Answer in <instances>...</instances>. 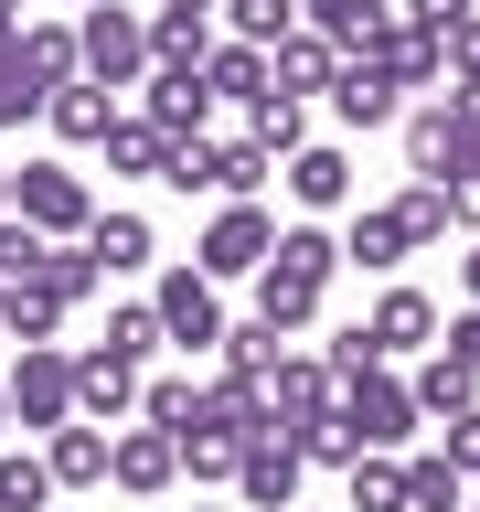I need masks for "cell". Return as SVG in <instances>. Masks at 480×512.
I'll return each instance as SVG.
<instances>
[{"instance_id": "1", "label": "cell", "mask_w": 480, "mask_h": 512, "mask_svg": "<svg viewBox=\"0 0 480 512\" xmlns=\"http://www.w3.org/2000/svg\"><path fill=\"white\" fill-rule=\"evenodd\" d=\"M267 171H288L278 150H267V139H246V128H235V139H192L182 160H171V192H214V203H256V192H267Z\"/></svg>"}, {"instance_id": "2", "label": "cell", "mask_w": 480, "mask_h": 512, "mask_svg": "<svg viewBox=\"0 0 480 512\" xmlns=\"http://www.w3.org/2000/svg\"><path fill=\"white\" fill-rule=\"evenodd\" d=\"M11 214L43 224L54 246H75V235H96V214H107V203L86 192V171H75V160H22V171H11Z\"/></svg>"}, {"instance_id": "3", "label": "cell", "mask_w": 480, "mask_h": 512, "mask_svg": "<svg viewBox=\"0 0 480 512\" xmlns=\"http://www.w3.org/2000/svg\"><path fill=\"white\" fill-rule=\"evenodd\" d=\"M11 416H22V438H54V427H75L86 416V395H75V352L64 342H22V363H11Z\"/></svg>"}, {"instance_id": "4", "label": "cell", "mask_w": 480, "mask_h": 512, "mask_svg": "<svg viewBox=\"0 0 480 512\" xmlns=\"http://www.w3.org/2000/svg\"><path fill=\"white\" fill-rule=\"evenodd\" d=\"M342 416L363 448H406L416 427H427V406H416V374H395V363H363V374H342Z\"/></svg>"}, {"instance_id": "5", "label": "cell", "mask_w": 480, "mask_h": 512, "mask_svg": "<svg viewBox=\"0 0 480 512\" xmlns=\"http://www.w3.org/2000/svg\"><path fill=\"white\" fill-rule=\"evenodd\" d=\"M75 32H86V75H96V86H150V75H160L150 11H128V0H96Z\"/></svg>"}, {"instance_id": "6", "label": "cell", "mask_w": 480, "mask_h": 512, "mask_svg": "<svg viewBox=\"0 0 480 512\" xmlns=\"http://www.w3.org/2000/svg\"><path fill=\"white\" fill-rule=\"evenodd\" d=\"M278 235L288 224L267 214V203H214V224H203V246H192V267L203 278H267V256H278Z\"/></svg>"}, {"instance_id": "7", "label": "cell", "mask_w": 480, "mask_h": 512, "mask_svg": "<svg viewBox=\"0 0 480 512\" xmlns=\"http://www.w3.org/2000/svg\"><path fill=\"white\" fill-rule=\"evenodd\" d=\"M150 299H160V331H171V342L182 352H224V331H235V320H224V278H203V267H160L150 278Z\"/></svg>"}, {"instance_id": "8", "label": "cell", "mask_w": 480, "mask_h": 512, "mask_svg": "<svg viewBox=\"0 0 480 512\" xmlns=\"http://www.w3.org/2000/svg\"><path fill=\"white\" fill-rule=\"evenodd\" d=\"M267 406H278V438L320 427V416H342V374H331V352H288L278 374H267Z\"/></svg>"}, {"instance_id": "9", "label": "cell", "mask_w": 480, "mask_h": 512, "mask_svg": "<svg viewBox=\"0 0 480 512\" xmlns=\"http://www.w3.org/2000/svg\"><path fill=\"white\" fill-rule=\"evenodd\" d=\"M214 107H224V96L203 86V64H160L150 86H139V118H160L182 150H192V139H214Z\"/></svg>"}, {"instance_id": "10", "label": "cell", "mask_w": 480, "mask_h": 512, "mask_svg": "<svg viewBox=\"0 0 480 512\" xmlns=\"http://www.w3.org/2000/svg\"><path fill=\"white\" fill-rule=\"evenodd\" d=\"M299 470H310L299 438H256L235 459V512H299Z\"/></svg>"}, {"instance_id": "11", "label": "cell", "mask_w": 480, "mask_h": 512, "mask_svg": "<svg viewBox=\"0 0 480 512\" xmlns=\"http://www.w3.org/2000/svg\"><path fill=\"white\" fill-rule=\"evenodd\" d=\"M331 118H342V128H406V86L384 75V54H342V75H331Z\"/></svg>"}, {"instance_id": "12", "label": "cell", "mask_w": 480, "mask_h": 512, "mask_svg": "<svg viewBox=\"0 0 480 512\" xmlns=\"http://www.w3.org/2000/svg\"><path fill=\"white\" fill-rule=\"evenodd\" d=\"M203 427H214V438H235V448L278 438V406H267V374H224V363H214V384H203Z\"/></svg>"}, {"instance_id": "13", "label": "cell", "mask_w": 480, "mask_h": 512, "mask_svg": "<svg viewBox=\"0 0 480 512\" xmlns=\"http://www.w3.org/2000/svg\"><path fill=\"white\" fill-rule=\"evenodd\" d=\"M43 128H54L64 150H107V139H118V86H96V75H75V86H54V107H43Z\"/></svg>"}, {"instance_id": "14", "label": "cell", "mask_w": 480, "mask_h": 512, "mask_svg": "<svg viewBox=\"0 0 480 512\" xmlns=\"http://www.w3.org/2000/svg\"><path fill=\"white\" fill-rule=\"evenodd\" d=\"M128 502H160L171 480H182V438L171 427H118V470H107Z\"/></svg>"}, {"instance_id": "15", "label": "cell", "mask_w": 480, "mask_h": 512, "mask_svg": "<svg viewBox=\"0 0 480 512\" xmlns=\"http://www.w3.org/2000/svg\"><path fill=\"white\" fill-rule=\"evenodd\" d=\"M363 331H374V352H384V363H406V352H427V342H438V299H427V288H384L374 310H363Z\"/></svg>"}, {"instance_id": "16", "label": "cell", "mask_w": 480, "mask_h": 512, "mask_svg": "<svg viewBox=\"0 0 480 512\" xmlns=\"http://www.w3.org/2000/svg\"><path fill=\"white\" fill-rule=\"evenodd\" d=\"M43 459H54L64 491H107V470H118V427L75 416V427H54V438H43Z\"/></svg>"}, {"instance_id": "17", "label": "cell", "mask_w": 480, "mask_h": 512, "mask_svg": "<svg viewBox=\"0 0 480 512\" xmlns=\"http://www.w3.org/2000/svg\"><path fill=\"white\" fill-rule=\"evenodd\" d=\"M278 182H288V203H299V214H352V150H331V139H310Z\"/></svg>"}, {"instance_id": "18", "label": "cell", "mask_w": 480, "mask_h": 512, "mask_svg": "<svg viewBox=\"0 0 480 512\" xmlns=\"http://www.w3.org/2000/svg\"><path fill=\"white\" fill-rule=\"evenodd\" d=\"M150 43L160 64H203L224 43V0H150Z\"/></svg>"}, {"instance_id": "19", "label": "cell", "mask_w": 480, "mask_h": 512, "mask_svg": "<svg viewBox=\"0 0 480 512\" xmlns=\"http://www.w3.org/2000/svg\"><path fill=\"white\" fill-rule=\"evenodd\" d=\"M299 22H310V32H331L342 54H374L384 32L406 22V0H299Z\"/></svg>"}, {"instance_id": "20", "label": "cell", "mask_w": 480, "mask_h": 512, "mask_svg": "<svg viewBox=\"0 0 480 512\" xmlns=\"http://www.w3.org/2000/svg\"><path fill=\"white\" fill-rule=\"evenodd\" d=\"M203 86H214L224 107H256V96H278V54H267V43H235V32H224L214 54H203Z\"/></svg>"}, {"instance_id": "21", "label": "cell", "mask_w": 480, "mask_h": 512, "mask_svg": "<svg viewBox=\"0 0 480 512\" xmlns=\"http://www.w3.org/2000/svg\"><path fill=\"white\" fill-rule=\"evenodd\" d=\"M342 256L363 267V278H384V267H406V256H416V224L395 214V203H363V214L342 224Z\"/></svg>"}, {"instance_id": "22", "label": "cell", "mask_w": 480, "mask_h": 512, "mask_svg": "<svg viewBox=\"0 0 480 512\" xmlns=\"http://www.w3.org/2000/svg\"><path fill=\"white\" fill-rule=\"evenodd\" d=\"M96 267H107V278H150L160 267V235H150V214H128V203H107V214H96Z\"/></svg>"}, {"instance_id": "23", "label": "cell", "mask_w": 480, "mask_h": 512, "mask_svg": "<svg viewBox=\"0 0 480 512\" xmlns=\"http://www.w3.org/2000/svg\"><path fill=\"white\" fill-rule=\"evenodd\" d=\"M139 384H150V374H128V363H118L107 342H96V352H75V395H86V416H96V427L139 416Z\"/></svg>"}, {"instance_id": "24", "label": "cell", "mask_w": 480, "mask_h": 512, "mask_svg": "<svg viewBox=\"0 0 480 512\" xmlns=\"http://www.w3.org/2000/svg\"><path fill=\"white\" fill-rule=\"evenodd\" d=\"M267 267H278V278H310V288H331V278L352 267V256H342V235H331L320 214H299V224L278 235V256H267Z\"/></svg>"}, {"instance_id": "25", "label": "cell", "mask_w": 480, "mask_h": 512, "mask_svg": "<svg viewBox=\"0 0 480 512\" xmlns=\"http://www.w3.org/2000/svg\"><path fill=\"white\" fill-rule=\"evenodd\" d=\"M171 160H182V139L160 118H118V139H107V171L118 182H171Z\"/></svg>"}, {"instance_id": "26", "label": "cell", "mask_w": 480, "mask_h": 512, "mask_svg": "<svg viewBox=\"0 0 480 512\" xmlns=\"http://www.w3.org/2000/svg\"><path fill=\"white\" fill-rule=\"evenodd\" d=\"M416 406L438 416V427H459V416H480V374L459 352H427V363H416Z\"/></svg>"}, {"instance_id": "27", "label": "cell", "mask_w": 480, "mask_h": 512, "mask_svg": "<svg viewBox=\"0 0 480 512\" xmlns=\"http://www.w3.org/2000/svg\"><path fill=\"white\" fill-rule=\"evenodd\" d=\"M374 54H384V75H395V86H438L448 96V43H438V32H416V22H395V32H384V43H374Z\"/></svg>"}, {"instance_id": "28", "label": "cell", "mask_w": 480, "mask_h": 512, "mask_svg": "<svg viewBox=\"0 0 480 512\" xmlns=\"http://www.w3.org/2000/svg\"><path fill=\"white\" fill-rule=\"evenodd\" d=\"M331 75H342V43L299 22V32L278 43V96H331Z\"/></svg>"}, {"instance_id": "29", "label": "cell", "mask_w": 480, "mask_h": 512, "mask_svg": "<svg viewBox=\"0 0 480 512\" xmlns=\"http://www.w3.org/2000/svg\"><path fill=\"white\" fill-rule=\"evenodd\" d=\"M395 139H406V171H416V182H448V160H459V118H448V96H438V107H406Z\"/></svg>"}, {"instance_id": "30", "label": "cell", "mask_w": 480, "mask_h": 512, "mask_svg": "<svg viewBox=\"0 0 480 512\" xmlns=\"http://www.w3.org/2000/svg\"><path fill=\"white\" fill-rule=\"evenodd\" d=\"M342 480H352V512H416V491H406V448H363Z\"/></svg>"}, {"instance_id": "31", "label": "cell", "mask_w": 480, "mask_h": 512, "mask_svg": "<svg viewBox=\"0 0 480 512\" xmlns=\"http://www.w3.org/2000/svg\"><path fill=\"white\" fill-rule=\"evenodd\" d=\"M22 64L43 86H75V75H86V32L75 22H22Z\"/></svg>"}, {"instance_id": "32", "label": "cell", "mask_w": 480, "mask_h": 512, "mask_svg": "<svg viewBox=\"0 0 480 512\" xmlns=\"http://www.w3.org/2000/svg\"><path fill=\"white\" fill-rule=\"evenodd\" d=\"M406 491H416V512H470V470L448 448H406Z\"/></svg>"}, {"instance_id": "33", "label": "cell", "mask_w": 480, "mask_h": 512, "mask_svg": "<svg viewBox=\"0 0 480 512\" xmlns=\"http://www.w3.org/2000/svg\"><path fill=\"white\" fill-rule=\"evenodd\" d=\"M160 342H171V331H160V299H118V310H107V352H118L128 374H150Z\"/></svg>"}, {"instance_id": "34", "label": "cell", "mask_w": 480, "mask_h": 512, "mask_svg": "<svg viewBox=\"0 0 480 512\" xmlns=\"http://www.w3.org/2000/svg\"><path fill=\"white\" fill-rule=\"evenodd\" d=\"M139 427L192 438V427H203V384H192V374H150V384H139Z\"/></svg>"}, {"instance_id": "35", "label": "cell", "mask_w": 480, "mask_h": 512, "mask_svg": "<svg viewBox=\"0 0 480 512\" xmlns=\"http://www.w3.org/2000/svg\"><path fill=\"white\" fill-rule=\"evenodd\" d=\"M64 480H54V459L43 448H0V512H43Z\"/></svg>"}, {"instance_id": "36", "label": "cell", "mask_w": 480, "mask_h": 512, "mask_svg": "<svg viewBox=\"0 0 480 512\" xmlns=\"http://www.w3.org/2000/svg\"><path fill=\"white\" fill-rule=\"evenodd\" d=\"M246 139H267L278 160H299V150H310V96H256V107H246Z\"/></svg>"}, {"instance_id": "37", "label": "cell", "mask_w": 480, "mask_h": 512, "mask_svg": "<svg viewBox=\"0 0 480 512\" xmlns=\"http://www.w3.org/2000/svg\"><path fill=\"white\" fill-rule=\"evenodd\" d=\"M54 331H64V299L43 278H22L11 299H0V342H54Z\"/></svg>"}, {"instance_id": "38", "label": "cell", "mask_w": 480, "mask_h": 512, "mask_svg": "<svg viewBox=\"0 0 480 512\" xmlns=\"http://www.w3.org/2000/svg\"><path fill=\"white\" fill-rule=\"evenodd\" d=\"M214 363H224V374H278V363H288V331L246 310L235 331H224V352H214Z\"/></svg>"}, {"instance_id": "39", "label": "cell", "mask_w": 480, "mask_h": 512, "mask_svg": "<svg viewBox=\"0 0 480 512\" xmlns=\"http://www.w3.org/2000/svg\"><path fill=\"white\" fill-rule=\"evenodd\" d=\"M256 320H278L288 342H299V331L320 320V288H310V278H278V267H267V278H256Z\"/></svg>"}, {"instance_id": "40", "label": "cell", "mask_w": 480, "mask_h": 512, "mask_svg": "<svg viewBox=\"0 0 480 512\" xmlns=\"http://www.w3.org/2000/svg\"><path fill=\"white\" fill-rule=\"evenodd\" d=\"M43 288H54L64 310H86L96 288H107V267H96V246H86V235H75V246H54V256H43Z\"/></svg>"}, {"instance_id": "41", "label": "cell", "mask_w": 480, "mask_h": 512, "mask_svg": "<svg viewBox=\"0 0 480 512\" xmlns=\"http://www.w3.org/2000/svg\"><path fill=\"white\" fill-rule=\"evenodd\" d=\"M224 32H235V43H267V54H278L288 32H299V0H224Z\"/></svg>"}, {"instance_id": "42", "label": "cell", "mask_w": 480, "mask_h": 512, "mask_svg": "<svg viewBox=\"0 0 480 512\" xmlns=\"http://www.w3.org/2000/svg\"><path fill=\"white\" fill-rule=\"evenodd\" d=\"M43 256H54V235H43V224H22V214H0V288H22V278H43Z\"/></svg>"}, {"instance_id": "43", "label": "cell", "mask_w": 480, "mask_h": 512, "mask_svg": "<svg viewBox=\"0 0 480 512\" xmlns=\"http://www.w3.org/2000/svg\"><path fill=\"white\" fill-rule=\"evenodd\" d=\"M43 107H54V86H43V75L11 54V64H0V139H11V128H32Z\"/></svg>"}, {"instance_id": "44", "label": "cell", "mask_w": 480, "mask_h": 512, "mask_svg": "<svg viewBox=\"0 0 480 512\" xmlns=\"http://www.w3.org/2000/svg\"><path fill=\"white\" fill-rule=\"evenodd\" d=\"M395 214L416 224V246H438L448 224H459V203H448V182H406V192H395Z\"/></svg>"}, {"instance_id": "45", "label": "cell", "mask_w": 480, "mask_h": 512, "mask_svg": "<svg viewBox=\"0 0 480 512\" xmlns=\"http://www.w3.org/2000/svg\"><path fill=\"white\" fill-rule=\"evenodd\" d=\"M235 459H246V448L214 438V427H192V438H182V480H224V491H235Z\"/></svg>"}, {"instance_id": "46", "label": "cell", "mask_w": 480, "mask_h": 512, "mask_svg": "<svg viewBox=\"0 0 480 512\" xmlns=\"http://www.w3.org/2000/svg\"><path fill=\"white\" fill-rule=\"evenodd\" d=\"M448 118H459V160H448V182H480V86H448Z\"/></svg>"}, {"instance_id": "47", "label": "cell", "mask_w": 480, "mask_h": 512, "mask_svg": "<svg viewBox=\"0 0 480 512\" xmlns=\"http://www.w3.org/2000/svg\"><path fill=\"white\" fill-rule=\"evenodd\" d=\"M299 448H310L320 470H352V459H363V438H352V416H320V427H299Z\"/></svg>"}, {"instance_id": "48", "label": "cell", "mask_w": 480, "mask_h": 512, "mask_svg": "<svg viewBox=\"0 0 480 512\" xmlns=\"http://www.w3.org/2000/svg\"><path fill=\"white\" fill-rule=\"evenodd\" d=\"M470 11H480V0H406V22H416V32H438V43L470 22Z\"/></svg>"}, {"instance_id": "49", "label": "cell", "mask_w": 480, "mask_h": 512, "mask_svg": "<svg viewBox=\"0 0 480 512\" xmlns=\"http://www.w3.org/2000/svg\"><path fill=\"white\" fill-rule=\"evenodd\" d=\"M448 86H480V11L448 32Z\"/></svg>"}, {"instance_id": "50", "label": "cell", "mask_w": 480, "mask_h": 512, "mask_svg": "<svg viewBox=\"0 0 480 512\" xmlns=\"http://www.w3.org/2000/svg\"><path fill=\"white\" fill-rule=\"evenodd\" d=\"M438 448H448V459H459V470L480 480V416H459V427H438Z\"/></svg>"}, {"instance_id": "51", "label": "cell", "mask_w": 480, "mask_h": 512, "mask_svg": "<svg viewBox=\"0 0 480 512\" xmlns=\"http://www.w3.org/2000/svg\"><path fill=\"white\" fill-rule=\"evenodd\" d=\"M438 352H459V363H470V374H480V299H470V310H459V320H448V342Z\"/></svg>"}, {"instance_id": "52", "label": "cell", "mask_w": 480, "mask_h": 512, "mask_svg": "<svg viewBox=\"0 0 480 512\" xmlns=\"http://www.w3.org/2000/svg\"><path fill=\"white\" fill-rule=\"evenodd\" d=\"M459 288H470V299H480V235H470V256H459Z\"/></svg>"}, {"instance_id": "53", "label": "cell", "mask_w": 480, "mask_h": 512, "mask_svg": "<svg viewBox=\"0 0 480 512\" xmlns=\"http://www.w3.org/2000/svg\"><path fill=\"white\" fill-rule=\"evenodd\" d=\"M11 427H22V416H11V384H0V438H11Z\"/></svg>"}, {"instance_id": "54", "label": "cell", "mask_w": 480, "mask_h": 512, "mask_svg": "<svg viewBox=\"0 0 480 512\" xmlns=\"http://www.w3.org/2000/svg\"><path fill=\"white\" fill-rule=\"evenodd\" d=\"M0 214H11V160H0Z\"/></svg>"}, {"instance_id": "55", "label": "cell", "mask_w": 480, "mask_h": 512, "mask_svg": "<svg viewBox=\"0 0 480 512\" xmlns=\"http://www.w3.org/2000/svg\"><path fill=\"white\" fill-rule=\"evenodd\" d=\"M75 11H96V0H75Z\"/></svg>"}, {"instance_id": "56", "label": "cell", "mask_w": 480, "mask_h": 512, "mask_svg": "<svg viewBox=\"0 0 480 512\" xmlns=\"http://www.w3.org/2000/svg\"><path fill=\"white\" fill-rule=\"evenodd\" d=\"M0 299H11V288H0Z\"/></svg>"}, {"instance_id": "57", "label": "cell", "mask_w": 480, "mask_h": 512, "mask_svg": "<svg viewBox=\"0 0 480 512\" xmlns=\"http://www.w3.org/2000/svg\"><path fill=\"white\" fill-rule=\"evenodd\" d=\"M470 512H480V502H470Z\"/></svg>"}]
</instances>
